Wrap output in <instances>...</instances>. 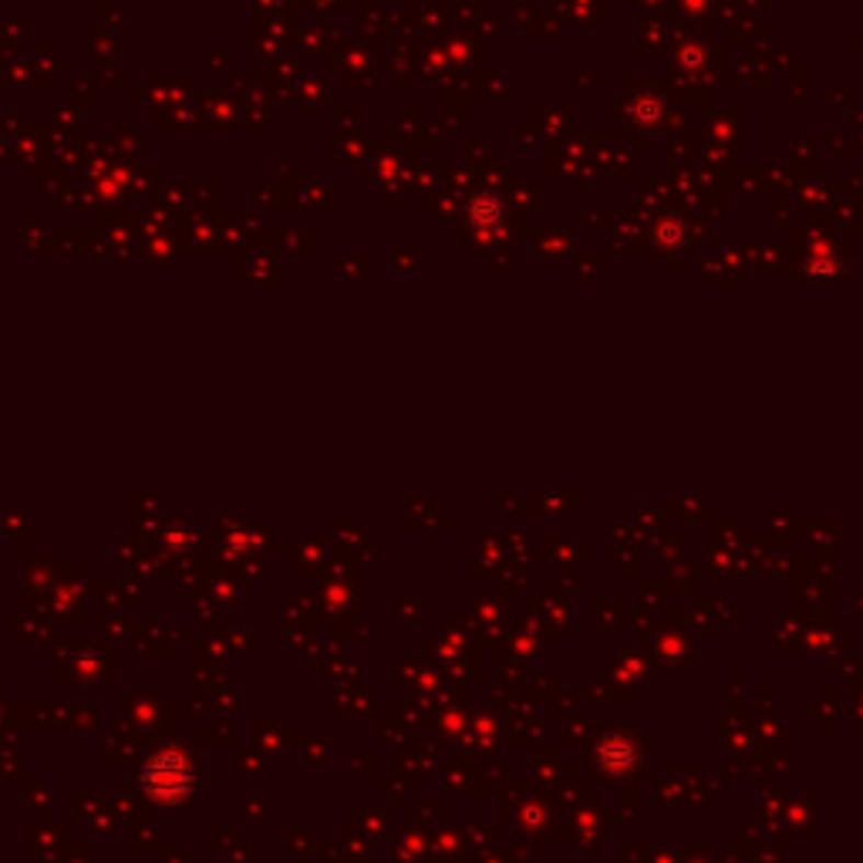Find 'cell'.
Here are the masks:
<instances>
[{
	"mask_svg": "<svg viewBox=\"0 0 863 863\" xmlns=\"http://www.w3.org/2000/svg\"><path fill=\"white\" fill-rule=\"evenodd\" d=\"M146 790L162 799V803H175V799H183L190 793V780H193V772H190V762L186 756H179L172 749L166 752H156L146 765Z\"/></svg>",
	"mask_w": 863,
	"mask_h": 863,
	"instance_id": "1",
	"label": "cell"
}]
</instances>
